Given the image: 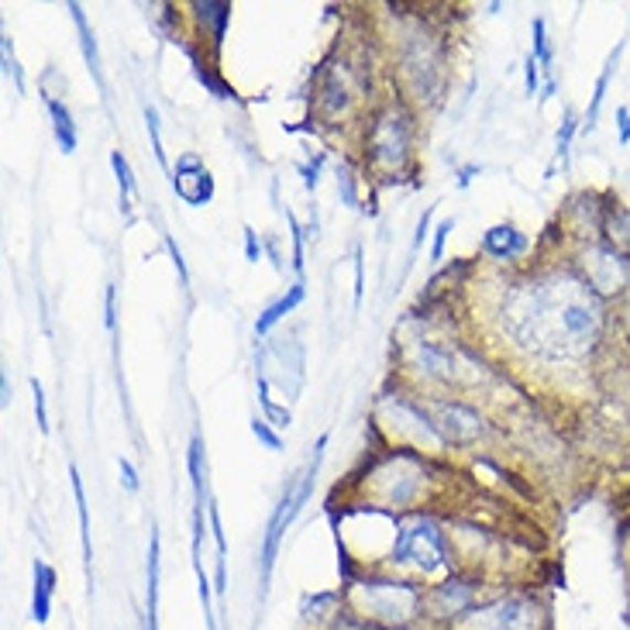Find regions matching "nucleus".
Instances as JSON below:
<instances>
[{"label":"nucleus","mask_w":630,"mask_h":630,"mask_svg":"<svg viewBox=\"0 0 630 630\" xmlns=\"http://www.w3.org/2000/svg\"><path fill=\"white\" fill-rule=\"evenodd\" d=\"M617 121H620V141L627 146V141H630V110L627 107L617 110Z\"/></svg>","instance_id":"nucleus-26"},{"label":"nucleus","mask_w":630,"mask_h":630,"mask_svg":"<svg viewBox=\"0 0 630 630\" xmlns=\"http://www.w3.org/2000/svg\"><path fill=\"white\" fill-rule=\"evenodd\" d=\"M146 121H149V131H152V149H156V159L165 165V149H162V135H159V118H156V110H152V107L146 110Z\"/></svg>","instance_id":"nucleus-20"},{"label":"nucleus","mask_w":630,"mask_h":630,"mask_svg":"<svg viewBox=\"0 0 630 630\" xmlns=\"http://www.w3.org/2000/svg\"><path fill=\"white\" fill-rule=\"evenodd\" d=\"M534 60L544 70H552V49H548V39H544V21L541 18L534 21Z\"/></svg>","instance_id":"nucleus-19"},{"label":"nucleus","mask_w":630,"mask_h":630,"mask_svg":"<svg viewBox=\"0 0 630 630\" xmlns=\"http://www.w3.org/2000/svg\"><path fill=\"white\" fill-rule=\"evenodd\" d=\"M173 186H177V193L186 200V204H193V207L207 204L211 193H214L211 177H207V169H204V162H200L196 156H183V159L177 162Z\"/></svg>","instance_id":"nucleus-6"},{"label":"nucleus","mask_w":630,"mask_h":630,"mask_svg":"<svg viewBox=\"0 0 630 630\" xmlns=\"http://www.w3.org/2000/svg\"><path fill=\"white\" fill-rule=\"evenodd\" d=\"M537 613L527 599H503V604H493L479 610L469 620V630H534Z\"/></svg>","instance_id":"nucleus-4"},{"label":"nucleus","mask_w":630,"mask_h":630,"mask_svg":"<svg viewBox=\"0 0 630 630\" xmlns=\"http://www.w3.org/2000/svg\"><path fill=\"white\" fill-rule=\"evenodd\" d=\"M328 438L318 441V455H313V462L307 466V472L300 476V482H290L286 485V493L273 513V521H269V531H266V544H263V579H269V572L276 565V552H279V541L286 534V527L293 524V517L300 513V506L310 500V490H313V479H318V469H321V451H324Z\"/></svg>","instance_id":"nucleus-2"},{"label":"nucleus","mask_w":630,"mask_h":630,"mask_svg":"<svg viewBox=\"0 0 630 630\" xmlns=\"http://www.w3.org/2000/svg\"><path fill=\"white\" fill-rule=\"evenodd\" d=\"M118 466H121V476H125V485L135 493L138 490V472H135V466L128 462V458H118Z\"/></svg>","instance_id":"nucleus-25"},{"label":"nucleus","mask_w":630,"mask_h":630,"mask_svg":"<svg viewBox=\"0 0 630 630\" xmlns=\"http://www.w3.org/2000/svg\"><path fill=\"white\" fill-rule=\"evenodd\" d=\"M506 324L524 345L537 349L541 355L568 359L596 345L604 310H599V297L586 282L552 276L527 282L524 290L510 297Z\"/></svg>","instance_id":"nucleus-1"},{"label":"nucleus","mask_w":630,"mask_h":630,"mask_svg":"<svg viewBox=\"0 0 630 630\" xmlns=\"http://www.w3.org/2000/svg\"><path fill=\"white\" fill-rule=\"evenodd\" d=\"M620 49H623V45H617V49L610 52V60H607V66H604V76H599V83H596V94H592V104H589V114H586V125H589V131L596 128L599 104H604V97H607V83H610V73H613V66H617V60H620Z\"/></svg>","instance_id":"nucleus-15"},{"label":"nucleus","mask_w":630,"mask_h":630,"mask_svg":"<svg viewBox=\"0 0 630 630\" xmlns=\"http://www.w3.org/2000/svg\"><path fill=\"white\" fill-rule=\"evenodd\" d=\"M455 227V221H441V227H438V238H435V248H431V255H435V263L441 259V252H445V238H448V232Z\"/></svg>","instance_id":"nucleus-24"},{"label":"nucleus","mask_w":630,"mask_h":630,"mask_svg":"<svg viewBox=\"0 0 630 630\" xmlns=\"http://www.w3.org/2000/svg\"><path fill=\"white\" fill-rule=\"evenodd\" d=\"M107 328H114V290H107Z\"/></svg>","instance_id":"nucleus-28"},{"label":"nucleus","mask_w":630,"mask_h":630,"mask_svg":"<svg viewBox=\"0 0 630 630\" xmlns=\"http://www.w3.org/2000/svg\"><path fill=\"white\" fill-rule=\"evenodd\" d=\"M52 592H55V568L45 562H35V592H32V620L35 623H49Z\"/></svg>","instance_id":"nucleus-8"},{"label":"nucleus","mask_w":630,"mask_h":630,"mask_svg":"<svg viewBox=\"0 0 630 630\" xmlns=\"http://www.w3.org/2000/svg\"><path fill=\"white\" fill-rule=\"evenodd\" d=\"M527 94H537V60H527Z\"/></svg>","instance_id":"nucleus-27"},{"label":"nucleus","mask_w":630,"mask_h":630,"mask_svg":"<svg viewBox=\"0 0 630 630\" xmlns=\"http://www.w3.org/2000/svg\"><path fill=\"white\" fill-rule=\"evenodd\" d=\"M524 248V238L513 232V227H493L490 235H485V252L500 255V259H510V255H517Z\"/></svg>","instance_id":"nucleus-14"},{"label":"nucleus","mask_w":630,"mask_h":630,"mask_svg":"<svg viewBox=\"0 0 630 630\" xmlns=\"http://www.w3.org/2000/svg\"><path fill=\"white\" fill-rule=\"evenodd\" d=\"M303 300V282H297V286H290V293H286L282 300H276L266 313H263V318L259 321H255V334H266L276 321H282L286 318V313H290L297 303Z\"/></svg>","instance_id":"nucleus-12"},{"label":"nucleus","mask_w":630,"mask_h":630,"mask_svg":"<svg viewBox=\"0 0 630 630\" xmlns=\"http://www.w3.org/2000/svg\"><path fill=\"white\" fill-rule=\"evenodd\" d=\"M399 118H386L380 128H376V156L380 159H404V149H407V131H399L396 128H404V125H396Z\"/></svg>","instance_id":"nucleus-9"},{"label":"nucleus","mask_w":630,"mask_h":630,"mask_svg":"<svg viewBox=\"0 0 630 630\" xmlns=\"http://www.w3.org/2000/svg\"><path fill=\"white\" fill-rule=\"evenodd\" d=\"M32 393H35V417H39V431H49V417H45V389L39 380H32Z\"/></svg>","instance_id":"nucleus-22"},{"label":"nucleus","mask_w":630,"mask_h":630,"mask_svg":"<svg viewBox=\"0 0 630 630\" xmlns=\"http://www.w3.org/2000/svg\"><path fill=\"white\" fill-rule=\"evenodd\" d=\"M70 479H73V496H76V513H79V544H83V562L90 565L94 552H90V510H87V496H83V479L79 469L70 466Z\"/></svg>","instance_id":"nucleus-10"},{"label":"nucleus","mask_w":630,"mask_h":630,"mask_svg":"<svg viewBox=\"0 0 630 630\" xmlns=\"http://www.w3.org/2000/svg\"><path fill=\"white\" fill-rule=\"evenodd\" d=\"M572 131H576V114H565V125H562V131H558V156H562V159L568 156Z\"/></svg>","instance_id":"nucleus-23"},{"label":"nucleus","mask_w":630,"mask_h":630,"mask_svg":"<svg viewBox=\"0 0 630 630\" xmlns=\"http://www.w3.org/2000/svg\"><path fill=\"white\" fill-rule=\"evenodd\" d=\"M393 562L396 565H417L420 572H438L445 565V544L431 521H414L399 527L393 541Z\"/></svg>","instance_id":"nucleus-3"},{"label":"nucleus","mask_w":630,"mask_h":630,"mask_svg":"<svg viewBox=\"0 0 630 630\" xmlns=\"http://www.w3.org/2000/svg\"><path fill=\"white\" fill-rule=\"evenodd\" d=\"M365 607L380 620H410L417 610V592L410 586H369Z\"/></svg>","instance_id":"nucleus-5"},{"label":"nucleus","mask_w":630,"mask_h":630,"mask_svg":"<svg viewBox=\"0 0 630 630\" xmlns=\"http://www.w3.org/2000/svg\"><path fill=\"white\" fill-rule=\"evenodd\" d=\"M196 11H200V21H211L214 24V42H221L224 39V24H227V18H232V8L227 4H196Z\"/></svg>","instance_id":"nucleus-17"},{"label":"nucleus","mask_w":630,"mask_h":630,"mask_svg":"<svg viewBox=\"0 0 630 630\" xmlns=\"http://www.w3.org/2000/svg\"><path fill=\"white\" fill-rule=\"evenodd\" d=\"M49 104V114H52V128H55V141L63 146V152H76V128H73V118L70 110L60 104V100H45Z\"/></svg>","instance_id":"nucleus-13"},{"label":"nucleus","mask_w":630,"mask_h":630,"mask_svg":"<svg viewBox=\"0 0 630 630\" xmlns=\"http://www.w3.org/2000/svg\"><path fill=\"white\" fill-rule=\"evenodd\" d=\"M438 414H441V424H445V431H448L451 441H472L482 431L479 417L472 410H466V407H458V404H441Z\"/></svg>","instance_id":"nucleus-7"},{"label":"nucleus","mask_w":630,"mask_h":630,"mask_svg":"<svg viewBox=\"0 0 630 630\" xmlns=\"http://www.w3.org/2000/svg\"><path fill=\"white\" fill-rule=\"evenodd\" d=\"M252 431H255V438H259L263 445H269L273 451H279V448H282V441H279V438L269 431V424H266V420H259V417H255V420H252Z\"/></svg>","instance_id":"nucleus-21"},{"label":"nucleus","mask_w":630,"mask_h":630,"mask_svg":"<svg viewBox=\"0 0 630 630\" xmlns=\"http://www.w3.org/2000/svg\"><path fill=\"white\" fill-rule=\"evenodd\" d=\"M159 531L149 537V630H159Z\"/></svg>","instance_id":"nucleus-11"},{"label":"nucleus","mask_w":630,"mask_h":630,"mask_svg":"<svg viewBox=\"0 0 630 630\" xmlns=\"http://www.w3.org/2000/svg\"><path fill=\"white\" fill-rule=\"evenodd\" d=\"M70 11H73V21H76V28H79V35H83V52H87V63H90V70H94V73H100V63H97V45H94V35H90V28H87V18H83L79 4H70Z\"/></svg>","instance_id":"nucleus-16"},{"label":"nucleus","mask_w":630,"mask_h":630,"mask_svg":"<svg viewBox=\"0 0 630 630\" xmlns=\"http://www.w3.org/2000/svg\"><path fill=\"white\" fill-rule=\"evenodd\" d=\"M110 165L114 173H118V186H121V207H128V196L135 193V180H131V169H128V159L121 152L110 156Z\"/></svg>","instance_id":"nucleus-18"}]
</instances>
